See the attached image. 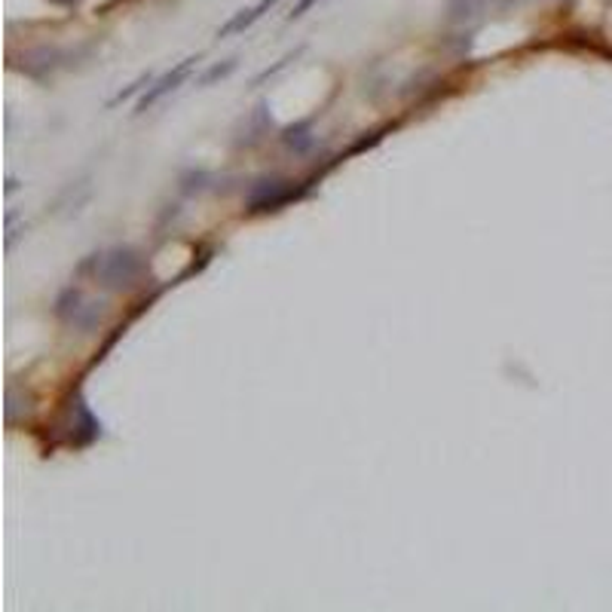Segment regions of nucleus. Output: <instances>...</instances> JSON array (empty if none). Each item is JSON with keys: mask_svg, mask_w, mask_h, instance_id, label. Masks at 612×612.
<instances>
[{"mask_svg": "<svg viewBox=\"0 0 612 612\" xmlns=\"http://www.w3.org/2000/svg\"><path fill=\"white\" fill-rule=\"evenodd\" d=\"M196 62H199V58H196V55H190V58H184L181 65H175V68H172L169 74H163V77H159V80L154 83V86H150V89L145 92V95L138 98L135 111H138V114H141V111H147V107H154L163 95H169V92L178 89L181 83L187 80V74L193 71V65H196Z\"/></svg>", "mask_w": 612, "mask_h": 612, "instance_id": "4", "label": "nucleus"}, {"mask_svg": "<svg viewBox=\"0 0 612 612\" xmlns=\"http://www.w3.org/2000/svg\"><path fill=\"white\" fill-rule=\"evenodd\" d=\"M233 71H236V58H227V62H224V65H215V68L208 71L206 77H203V86H212L215 80H224V77H230Z\"/></svg>", "mask_w": 612, "mask_h": 612, "instance_id": "7", "label": "nucleus"}, {"mask_svg": "<svg viewBox=\"0 0 612 612\" xmlns=\"http://www.w3.org/2000/svg\"><path fill=\"white\" fill-rule=\"evenodd\" d=\"M53 4H55V6H68V10H71V6H77L80 0H53Z\"/></svg>", "mask_w": 612, "mask_h": 612, "instance_id": "9", "label": "nucleus"}, {"mask_svg": "<svg viewBox=\"0 0 612 612\" xmlns=\"http://www.w3.org/2000/svg\"><path fill=\"white\" fill-rule=\"evenodd\" d=\"M55 313L65 325H71V328L83 334H92L98 328V322H102V304H92L77 288H68L55 300Z\"/></svg>", "mask_w": 612, "mask_h": 612, "instance_id": "2", "label": "nucleus"}, {"mask_svg": "<svg viewBox=\"0 0 612 612\" xmlns=\"http://www.w3.org/2000/svg\"><path fill=\"white\" fill-rule=\"evenodd\" d=\"M300 193L291 187L288 181H279V178H270V181H257L255 187L248 193V212L257 215V212H276V208H282L285 203H291V199H297Z\"/></svg>", "mask_w": 612, "mask_h": 612, "instance_id": "3", "label": "nucleus"}, {"mask_svg": "<svg viewBox=\"0 0 612 612\" xmlns=\"http://www.w3.org/2000/svg\"><path fill=\"white\" fill-rule=\"evenodd\" d=\"M279 0H261L257 6H251V10H242L239 15H233V19L224 25L221 31H217V37H230V35H236V31H246V28H251L261 15L270 10V6H276Z\"/></svg>", "mask_w": 612, "mask_h": 612, "instance_id": "5", "label": "nucleus"}, {"mask_svg": "<svg viewBox=\"0 0 612 612\" xmlns=\"http://www.w3.org/2000/svg\"><path fill=\"white\" fill-rule=\"evenodd\" d=\"M282 141L288 145L295 154H304V150L313 145V135H309V120L306 123H297V125H291V129H285V135H282Z\"/></svg>", "mask_w": 612, "mask_h": 612, "instance_id": "6", "label": "nucleus"}, {"mask_svg": "<svg viewBox=\"0 0 612 612\" xmlns=\"http://www.w3.org/2000/svg\"><path fill=\"white\" fill-rule=\"evenodd\" d=\"M313 4H318V0H304V4H300L297 10L291 13V19H300V15H304V13H306V10H309V6H313Z\"/></svg>", "mask_w": 612, "mask_h": 612, "instance_id": "8", "label": "nucleus"}, {"mask_svg": "<svg viewBox=\"0 0 612 612\" xmlns=\"http://www.w3.org/2000/svg\"><path fill=\"white\" fill-rule=\"evenodd\" d=\"M141 273H145V261L138 257V251L123 246L89 255L77 266V276H92L105 288H132L141 279Z\"/></svg>", "mask_w": 612, "mask_h": 612, "instance_id": "1", "label": "nucleus"}]
</instances>
